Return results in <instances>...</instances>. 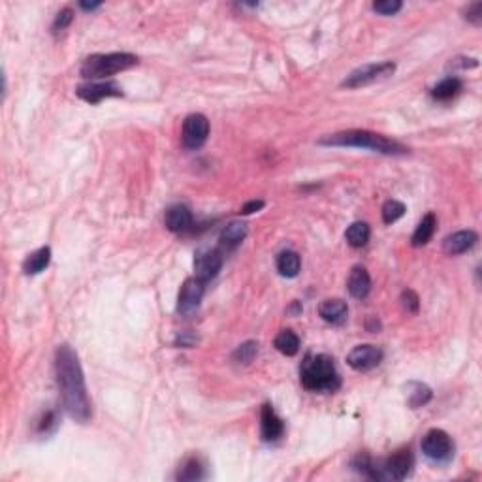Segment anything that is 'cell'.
Wrapping results in <instances>:
<instances>
[{
    "label": "cell",
    "mask_w": 482,
    "mask_h": 482,
    "mask_svg": "<svg viewBox=\"0 0 482 482\" xmlns=\"http://www.w3.org/2000/svg\"><path fill=\"white\" fill-rule=\"evenodd\" d=\"M55 377L67 415L76 422H89L93 416V409L87 394L85 375L81 370L80 358L70 345H59L55 352Z\"/></svg>",
    "instance_id": "obj_1"
},
{
    "label": "cell",
    "mask_w": 482,
    "mask_h": 482,
    "mask_svg": "<svg viewBox=\"0 0 482 482\" xmlns=\"http://www.w3.org/2000/svg\"><path fill=\"white\" fill-rule=\"evenodd\" d=\"M318 146L326 147H356V149H368L371 153L386 155V157H397L407 155L409 147L402 146L396 139H390L383 134L370 132V130H343V132L326 134L318 139Z\"/></svg>",
    "instance_id": "obj_2"
},
{
    "label": "cell",
    "mask_w": 482,
    "mask_h": 482,
    "mask_svg": "<svg viewBox=\"0 0 482 482\" xmlns=\"http://www.w3.org/2000/svg\"><path fill=\"white\" fill-rule=\"evenodd\" d=\"M300 381L309 392H336L341 386L336 362L328 354H309L300 368Z\"/></svg>",
    "instance_id": "obj_3"
},
{
    "label": "cell",
    "mask_w": 482,
    "mask_h": 482,
    "mask_svg": "<svg viewBox=\"0 0 482 482\" xmlns=\"http://www.w3.org/2000/svg\"><path fill=\"white\" fill-rule=\"evenodd\" d=\"M138 64V57L132 53H107L91 55L81 64V76L85 80H104L115 74L125 72Z\"/></svg>",
    "instance_id": "obj_4"
},
{
    "label": "cell",
    "mask_w": 482,
    "mask_h": 482,
    "mask_svg": "<svg viewBox=\"0 0 482 482\" xmlns=\"http://www.w3.org/2000/svg\"><path fill=\"white\" fill-rule=\"evenodd\" d=\"M396 72V64L394 62H379V64H363V67L352 70V72L341 81V87L345 89H358V87H365L375 81L386 80L392 74Z\"/></svg>",
    "instance_id": "obj_5"
},
{
    "label": "cell",
    "mask_w": 482,
    "mask_h": 482,
    "mask_svg": "<svg viewBox=\"0 0 482 482\" xmlns=\"http://www.w3.org/2000/svg\"><path fill=\"white\" fill-rule=\"evenodd\" d=\"M424 456L433 462H449L454 454V442L452 437L442 429H429L420 442Z\"/></svg>",
    "instance_id": "obj_6"
},
{
    "label": "cell",
    "mask_w": 482,
    "mask_h": 482,
    "mask_svg": "<svg viewBox=\"0 0 482 482\" xmlns=\"http://www.w3.org/2000/svg\"><path fill=\"white\" fill-rule=\"evenodd\" d=\"M209 136V121L202 113H191L183 121L181 139L187 149H200Z\"/></svg>",
    "instance_id": "obj_7"
},
{
    "label": "cell",
    "mask_w": 482,
    "mask_h": 482,
    "mask_svg": "<svg viewBox=\"0 0 482 482\" xmlns=\"http://www.w3.org/2000/svg\"><path fill=\"white\" fill-rule=\"evenodd\" d=\"M205 292V283H202L200 279L191 277L187 279L181 291H179L178 298V311L179 315L183 317H192L196 311H198L200 304H202V298H204Z\"/></svg>",
    "instance_id": "obj_8"
},
{
    "label": "cell",
    "mask_w": 482,
    "mask_h": 482,
    "mask_svg": "<svg viewBox=\"0 0 482 482\" xmlns=\"http://www.w3.org/2000/svg\"><path fill=\"white\" fill-rule=\"evenodd\" d=\"M413 465H415V458H413L411 449H402L384 460L381 473H383V479L403 481V479H407L411 475Z\"/></svg>",
    "instance_id": "obj_9"
},
{
    "label": "cell",
    "mask_w": 482,
    "mask_h": 482,
    "mask_svg": "<svg viewBox=\"0 0 482 482\" xmlns=\"http://www.w3.org/2000/svg\"><path fill=\"white\" fill-rule=\"evenodd\" d=\"M383 362V350L375 345H358L350 350L347 363L354 371H371Z\"/></svg>",
    "instance_id": "obj_10"
},
{
    "label": "cell",
    "mask_w": 482,
    "mask_h": 482,
    "mask_svg": "<svg viewBox=\"0 0 482 482\" xmlns=\"http://www.w3.org/2000/svg\"><path fill=\"white\" fill-rule=\"evenodd\" d=\"M223 268V251L221 249H207V251L198 252L194 260V277L200 279L202 283H207L218 275Z\"/></svg>",
    "instance_id": "obj_11"
},
{
    "label": "cell",
    "mask_w": 482,
    "mask_h": 482,
    "mask_svg": "<svg viewBox=\"0 0 482 482\" xmlns=\"http://www.w3.org/2000/svg\"><path fill=\"white\" fill-rule=\"evenodd\" d=\"M76 94L81 100H85L89 104H98L104 98L112 96H123V89L115 81H106V83H87V85L78 87Z\"/></svg>",
    "instance_id": "obj_12"
},
{
    "label": "cell",
    "mask_w": 482,
    "mask_h": 482,
    "mask_svg": "<svg viewBox=\"0 0 482 482\" xmlns=\"http://www.w3.org/2000/svg\"><path fill=\"white\" fill-rule=\"evenodd\" d=\"M260 431H262V439L268 442H273L281 439L284 433V424L275 413V409L271 407L270 403L262 405V413H260Z\"/></svg>",
    "instance_id": "obj_13"
},
{
    "label": "cell",
    "mask_w": 482,
    "mask_h": 482,
    "mask_svg": "<svg viewBox=\"0 0 482 482\" xmlns=\"http://www.w3.org/2000/svg\"><path fill=\"white\" fill-rule=\"evenodd\" d=\"M476 241H479L476 232L473 230L454 232V234H450V236L445 238V241H442V251L447 252V255H450V257L463 255V252H467L469 249L476 243Z\"/></svg>",
    "instance_id": "obj_14"
},
{
    "label": "cell",
    "mask_w": 482,
    "mask_h": 482,
    "mask_svg": "<svg viewBox=\"0 0 482 482\" xmlns=\"http://www.w3.org/2000/svg\"><path fill=\"white\" fill-rule=\"evenodd\" d=\"M164 225L170 232H185L192 225V213L191 209L183 204H175L168 207L164 215Z\"/></svg>",
    "instance_id": "obj_15"
},
{
    "label": "cell",
    "mask_w": 482,
    "mask_h": 482,
    "mask_svg": "<svg viewBox=\"0 0 482 482\" xmlns=\"http://www.w3.org/2000/svg\"><path fill=\"white\" fill-rule=\"evenodd\" d=\"M347 289H349L350 296L356 298V300L368 298V294L371 292V277L370 273H368V270L362 268V266L352 268L349 281H347Z\"/></svg>",
    "instance_id": "obj_16"
},
{
    "label": "cell",
    "mask_w": 482,
    "mask_h": 482,
    "mask_svg": "<svg viewBox=\"0 0 482 482\" xmlns=\"http://www.w3.org/2000/svg\"><path fill=\"white\" fill-rule=\"evenodd\" d=\"M318 315L326 322L343 324L347 320V315H349V307H347L343 300L332 298V300H324L322 304L318 305Z\"/></svg>",
    "instance_id": "obj_17"
},
{
    "label": "cell",
    "mask_w": 482,
    "mask_h": 482,
    "mask_svg": "<svg viewBox=\"0 0 482 482\" xmlns=\"http://www.w3.org/2000/svg\"><path fill=\"white\" fill-rule=\"evenodd\" d=\"M247 234H249V228H247L245 223H241V221H232V223H228V225L223 228V232H221V238H218L221 247L226 249V251L236 249V247L241 245V241L247 238Z\"/></svg>",
    "instance_id": "obj_18"
},
{
    "label": "cell",
    "mask_w": 482,
    "mask_h": 482,
    "mask_svg": "<svg viewBox=\"0 0 482 482\" xmlns=\"http://www.w3.org/2000/svg\"><path fill=\"white\" fill-rule=\"evenodd\" d=\"M436 228L437 217L433 213H426L422 217V221L416 226L415 234H413V238H411V245H413V247H424V245H428L429 239L433 238V234H436Z\"/></svg>",
    "instance_id": "obj_19"
},
{
    "label": "cell",
    "mask_w": 482,
    "mask_h": 482,
    "mask_svg": "<svg viewBox=\"0 0 482 482\" xmlns=\"http://www.w3.org/2000/svg\"><path fill=\"white\" fill-rule=\"evenodd\" d=\"M51 262V249L49 247H42L38 251H34L33 255H28L23 262V271L27 275H38L46 270Z\"/></svg>",
    "instance_id": "obj_20"
},
{
    "label": "cell",
    "mask_w": 482,
    "mask_h": 482,
    "mask_svg": "<svg viewBox=\"0 0 482 482\" xmlns=\"http://www.w3.org/2000/svg\"><path fill=\"white\" fill-rule=\"evenodd\" d=\"M370 238H371L370 225H368V223H362V221L352 223V225L347 228V232H345V239H347V243H349L350 247H354V249H360V247H363V245H368Z\"/></svg>",
    "instance_id": "obj_21"
},
{
    "label": "cell",
    "mask_w": 482,
    "mask_h": 482,
    "mask_svg": "<svg viewBox=\"0 0 482 482\" xmlns=\"http://www.w3.org/2000/svg\"><path fill=\"white\" fill-rule=\"evenodd\" d=\"M302 268L300 255L294 251H283L277 257V271L283 277H296Z\"/></svg>",
    "instance_id": "obj_22"
},
{
    "label": "cell",
    "mask_w": 482,
    "mask_h": 482,
    "mask_svg": "<svg viewBox=\"0 0 482 482\" xmlns=\"http://www.w3.org/2000/svg\"><path fill=\"white\" fill-rule=\"evenodd\" d=\"M273 345L284 356H296L298 350H300V337L292 330H283L281 334H277Z\"/></svg>",
    "instance_id": "obj_23"
},
{
    "label": "cell",
    "mask_w": 482,
    "mask_h": 482,
    "mask_svg": "<svg viewBox=\"0 0 482 482\" xmlns=\"http://www.w3.org/2000/svg\"><path fill=\"white\" fill-rule=\"evenodd\" d=\"M460 91H462V80H458V78H454V76H450V78H445V80H441L436 87H433L431 96L437 100H450V98H454L456 94L460 93Z\"/></svg>",
    "instance_id": "obj_24"
},
{
    "label": "cell",
    "mask_w": 482,
    "mask_h": 482,
    "mask_svg": "<svg viewBox=\"0 0 482 482\" xmlns=\"http://www.w3.org/2000/svg\"><path fill=\"white\" fill-rule=\"evenodd\" d=\"M407 399H409V405L413 409H418V407H424L426 403L431 399V388L428 384L424 383H409L407 384Z\"/></svg>",
    "instance_id": "obj_25"
},
{
    "label": "cell",
    "mask_w": 482,
    "mask_h": 482,
    "mask_svg": "<svg viewBox=\"0 0 482 482\" xmlns=\"http://www.w3.org/2000/svg\"><path fill=\"white\" fill-rule=\"evenodd\" d=\"M204 467H202L198 458H189V460L179 467L178 473L179 481H200V479H204Z\"/></svg>",
    "instance_id": "obj_26"
},
{
    "label": "cell",
    "mask_w": 482,
    "mask_h": 482,
    "mask_svg": "<svg viewBox=\"0 0 482 482\" xmlns=\"http://www.w3.org/2000/svg\"><path fill=\"white\" fill-rule=\"evenodd\" d=\"M258 354V343L257 341H245L243 345H239L238 349L234 350L232 360L239 365H249V363L257 358Z\"/></svg>",
    "instance_id": "obj_27"
},
{
    "label": "cell",
    "mask_w": 482,
    "mask_h": 482,
    "mask_svg": "<svg viewBox=\"0 0 482 482\" xmlns=\"http://www.w3.org/2000/svg\"><path fill=\"white\" fill-rule=\"evenodd\" d=\"M405 212L407 209H405L403 202H399V200H388L383 205V223L384 225H394L396 221H399L405 215Z\"/></svg>",
    "instance_id": "obj_28"
},
{
    "label": "cell",
    "mask_w": 482,
    "mask_h": 482,
    "mask_svg": "<svg viewBox=\"0 0 482 482\" xmlns=\"http://www.w3.org/2000/svg\"><path fill=\"white\" fill-rule=\"evenodd\" d=\"M399 302H402L403 309L407 311V313H411V315H416L418 309H420V298H418V294H416L415 291H409V289L402 292Z\"/></svg>",
    "instance_id": "obj_29"
},
{
    "label": "cell",
    "mask_w": 482,
    "mask_h": 482,
    "mask_svg": "<svg viewBox=\"0 0 482 482\" xmlns=\"http://www.w3.org/2000/svg\"><path fill=\"white\" fill-rule=\"evenodd\" d=\"M402 2L399 0H379L373 2V10L381 15H394L402 10Z\"/></svg>",
    "instance_id": "obj_30"
},
{
    "label": "cell",
    "mask_w": 482,
    "mask_h": 482,
    "mask_svg": "<svg viewBox=\"0 0 482 482\" xmlns=\"http://www.w3.org/2000/svg\"><path fill=\"white\" fill-rule=\"evenodd\" d=\"M72 21H74V12L70 10V8L60 10L59 14H57V17H55L53 33H62L64 28L70 27V23H72Z\"/></svg>",
    "instance_id": "obj_31"
},
{
    "label": "cell",
    "mask_w": 482,
    "mask_h": 482,
    "mask_svg": "<svg viewBox=\"0 0 482 482\" xmlns=\"http://www.w3.org/2000/svg\"><path fill=\"white\" fill-rule=\"evenodd\" d=\"M465 19L471 21L473 25H481L482 21V2H475L465 10Z\"/></svg>",
    "instance_id": "obj_32"
},
{
    "label": "cell",
    "mask_w": 482,
    "mask_h": 482,
    "mask_svg": "<svg viewBox=\"0 0 482 482\" xmlns=\"http://www.w3.org/2000/svg\"><path fill=\"white\" fill-rule=\"evenodd\" d=\"M55 424H57L55 413L53 411H49V413H46V415L42 416L40 424H38V431H42V433L46 431L47 433V431H49V428H51V426H55Z\"/></svg>",
    "instance_id": "obj_33"
},
{
    "label": "cell",
    "mask_w": 482,
    "mask_h": 482,
    "mask_svg": "<svg viewBox=\"0 0 482 482\" xmlns=\"http://www.w3.org/2000/svg\"><path fill=\"white\" fill-rule=\"evenodd\" d=\"M264 207V200H251V202H247V204L241 207V215H251V213H257L260 212Z\"/></svg>",
    "instance_id": "obj_34"
},
{
    "label": "cell",
    "mask_w": 482,
    "mask_h": 482,
    "mask_svg": "<svg viewBox=\"0 0 482 482\" xmlns=\"http://www.w3.org/2000/svg\"><path fill=\"white\" fill-rule=\"evenodd\" d=\"M175 345H181V347L191 349V347H194V345H196V337L192 336V334H189V332H185V334H181V336L178 337Z\"/></svg>",
    "instance_id": "obj_35"
},
{
    "label": "cell",
    "mask_w": 482,
    "mask_h": 482,
    "mask_svg": "<svg viewBox=\"0 0 482 482\" xmlns=\"http://www.w3.org/2000/svg\"><path fill=\"white\" fill-rule=\"evenodd\" d=\"M80 6L83 8V10H91V12H93V10L102 6V2H81Z\"/></svg>",
    "instance_id": "obj_36"
}]
</instances>
